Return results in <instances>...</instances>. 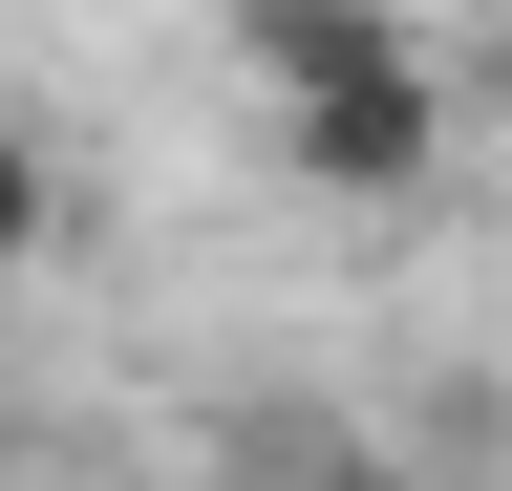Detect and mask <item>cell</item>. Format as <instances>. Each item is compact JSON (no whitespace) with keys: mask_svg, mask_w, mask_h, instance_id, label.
<instances>
[{"mask_svg":"<svg viewBox=\"0 0 512 491\" xmlns=\"http://www.w3.org/2000/svg\"><path fill=\"white\" fill-rule=\"evenodd\" d=\"M214 22H235V65L256 86H363V65H427V43H406V0H214Z\"/></svg>","mask_w":512,"mask_h":491,"instance_id":"2","label":"cell"},{"mask_svg":"<svg viewBox=\"0 0 512 491\" xmlns=\"http://www.w3.org/2000/svg\"><path fill=\"white\" fill-rule=\"evenodd\" d=\"M278 150H299V193H342V214H406L427 171H448V86H427V65L299 86V107H278Z\"/></svg>","mask_w":512,"mask_h":491,"instance_id":"1","label":"cell"},{"mask_svg":"<svg viewBox=\"0 0 512 491\" xmlns=\"http://www.w3.org/2000/svg\"><path fill=\"white\" fill-rule=\"evenodd\" d=\"M491 129H512V22H491Z\"/></svg>","mask_w":512,"mask_h":491,"instance_id":"6","label":"cell"},{"mask_svg":"<svg viewBox=\"0 0 512 491\" xmlns=\"http://www.w3.org/2000/svg\"><path fill=\"white\" fill-rule=\"evenodd\" d=\"M43 257H64V150L0 129V278H43Z\"/></svg>","mask_w":512,"mask_h":491,"instance_id":"3","label":"cell"},{"mask_svg":"<svg viewBox=\"0 0 512 491\" xmlns=\"http://www.w3.org/2000/svg\"><path fill=\"white\" fill-rule=\"evenodd\" d=\"M192 491H320V470H192Z\"/></svg>","mask_w":512,"mask_h":491,"instance_id":"5","label":"cell"},{"mask_svg":"<svg viewBox=\"0 0 512 491\" xmlns=\"http://www.w3.org/2000/svg\"><path fill=\"white\" fill-rule=\"evenodd\" d=\"M320 491H491V470H320Z\"/></svg>","mask_w":512,"mask_h":491,"instance_id":"4","label":"cell"}]
</instances>
